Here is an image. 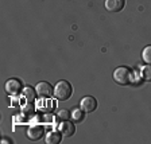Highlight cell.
<instances>
[{
  "label": "cell",
  "mask_w": 151,
  "mask_h": 144,
  "mask_svg": "<svg viewBox=\"0 0 151 144\" xmlns=\"http://www.w3.org/2000/svg\"><path fill=\"white\" fill-rule=\"evenodd\" d=\"M113 80L119 85H131L134 82V72L127 66H120L113 72Z\"/></svg>",
  "instance_id": "6da1fadb"
},
{
  "label": "cell",
  "mask_w": 151,
  "mask_h": 144,
  "mask_svg": "<svg viewBox=\"0 0 151 144\" xmlns=\"http://www.w3.org/2000/svg\"><path fill=\"white\" fill-rule=\"evenodd\" d=\"M73 93V88L72 85L68 81H60L55 84V88H54V96H55L57 100L65 101L69 100L70 96Z\"/></svg>",
  "instance_id": "7a4b0ae2"
},
{
  "label": "cell",
  "mask_w": 151,
  "mask_h": 144,
  "mask_svg": "<svg viewBox=\"0 0 151 144\" xmlns=\"http://www.w3.org/2000/svg\"><path fill=\"white\" fill-rule=\"evenodd\" d=\"M80 108H81L85 113L93 112V110L97 108V100H96L94 97H92V96H86V97H84L81 100V102H80Z\"/></svg>",
  "instance_id": "3957f363"
},
{
  "label": "cell",
  "mask_w": 151,
  "mask_h": 144,
  "mask_svg": "<svg viewBox=\"0 0 151 144\" xmlns=\"http://www.w3.org/2000/svg\"><path fill=\"white\" fill-rule=\"evenodd\" d=\"M35 90H37L38 96H41L43 98H47V97H50L51 94H54V88L49 82H39L35 86Z\"/></svg>",
  "instance_id": "277c9868"
},
{
  "label": "cell",
  "mask_w": 151,
  "mask_h": 144,
  "mask_svg": "<svg viewBox=\"0 0 151 144\" xmlns=\"http://www.w3.org/2000/svg\"><path fill=\"white\" fill-rule=\"evenodd\" d=\"M6 92L11 96H16L19 92H22V82L16 78L8 80L6 82Z\"/></svg>",
  "instance_id": "5b68a950"
},
{
  "label": "cell",
  "mask_w": 151,
  "mask_h": 144,
  "mask_svg": "<svg viewBox=\"0 0 151 144\" xmlns=\"http://www.w3.org/2000/svg\"><path fill=\"white\" fill-rule=\"evenodd\" d=\"M58 129H60L61 135H63L65 138H70V136L74 135V132H76L74 124H73L72 121H69V120H63V121L60 124Z\"/></svg>",
  "instance_id": "8992f818"
},
{
  "label": "cell",
  "mask_w": 151,
  "mask_h": 144,
  "mask_svg": "<svg viewBox=\"0 0 151 144\" xmlns=\"http://www.w3.org/2000/svg\"><path fill=\"white\" fill-rule=\"evenodd\" d=\"M126 0H105V8L111 12H119L124 8Z\"/></svg>",
  "instance_id": "52a82bcc"
},
{
  "label": "cell",
  "mask_w": 151,
  "mask_h": 144,
  "mask_svg": "<svg viewBox=\"0 0 151 144\" xmlns=\"http://www.w3.org/2000/svg\"><path fill=\"white\" fill-rule=\"evenodd\" d=\"M43 135H45V129H43V127H41V125H34V127H31V128H28V131H27V136L34 141L42 139Z\"/></svg>",
  "instance_id": "ba28073f"
},
{
  "label": "cell",
  "mask_w": 151,
  "mask_h": 144,
  "mask_svg": "<svg viewBox=\"0 0 151 144\" xmlns=\"http://www.w3.org/2000/svg\"><path fill=\"white\" fill-rule=\"evenodd\" d=\"M61 141V132L51 131L46 135V143L47 144H58Z\"/></svg>",
  "instance_id": "9c48e42d"
},
{
  "label": "cell",
  "mask_w": 151,
  "mask_h": 144,
  "mask_svg": "<svg viewBox=\"0 0 151 144\" xmlns=\"http://www.w3.org/2000/svg\"><path fill=\"white\" fill-rule=\"evenodd\" d=\"M22 94H23V97L26 98V101H27V102H32V101L35 100L37 90H34L31 86H26V88L22 90Z\"/></svg>",
  "instance_id": "30bf717a"
},
{
  "label": "cell",
  "mask_w": 151,
  "mask_h": 144,
  "mask_svg": "<svg viewBox=\"0 0 151 144\" xmlns=\"http://www.w3.org/2000/svg\"><path fill=\"white\" fill-rule=\"evenodd\" d=\"M140 77L143 81H147L150 82L151 81V65H146L142 67L140 70Z\"/></svg>",
  "instance_id": "8fae6325"
},
{
  "label": "cell",
  "mask_w": 151,
  "mask_h": 144,
  "mask_svg": "<svg viewBox=\"0 0 151 144\" xmlns=\"http://www.w3.org/2000/svg\"><path fill=\"white\" fill-rule=\"evenodd\" d=\"M142 59L143 62L147 63V65H151V44L146 46L142 51Z\"/></svg>",
  "instance_id": "7c38bea8"
},
{
  "label": "cell",
  "mask_w": 151,
  "mask_h": 144,
  "mask_svg": "<svg viewBox=\"0 0 151 144\" xmlns=\"http://www.w3.org/2000/svg\"><path fill=\"white\" fill-rule=\"evenodd\" d=\"M84 113L85 112L81 109V108H80V109H77V108H76V109H73L72 116H73V119H74L76 121H81L82 117H84Z\"/></svg>",
  "instance_id": "4fadbf2b"
},
{
  "label": "cell",
  "mask_w": 151,
  "mask_h": 144,
  "mask_svg": "<svg viewBox=\"0 0 151 144\" xmlns=\"http://www.w3.org/2000/svg\"><path fill=\"white\" fill-rule=\"evenodd\" d=\"M57 116H58V119H61L63 121V120H68V119H69V112H68L66 109H61V110H58Z\"/></svg>",
  "instance_id": "5bb4252c"
},
{
  "label": "cell",
  "mask_w": 151,
  "mask_h": 144,
  "mask_svg": "<svg viewBox=\"0 0 151 144\" xmlns=\"http://www.w3.org/2000/svg\"><path fill=\"white\" fill-rule=\"evenodd\" d=\"M32 110V105H31V102H28L27 105H26V109H24V113H28V112H31Z\"/></svg>",
  "instance_id": "9a60e30c"
}]
</instances>
